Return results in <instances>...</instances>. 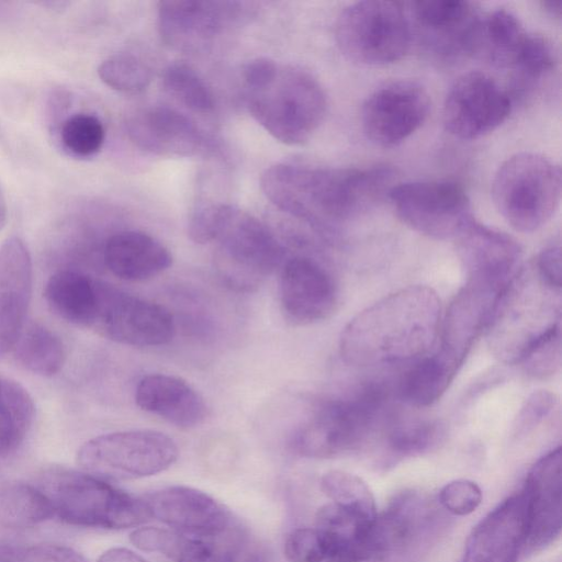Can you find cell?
I'll use <instances>...</instances> for the list:
<instances>
[{"label": "cell", "mask_w": 562, "mask_h": 562, "mask_svg": "<svg viewBox=\"0 0 562 562\" xmlns=\"http://www.w3.org/2000/svg\"><path fill=\"white\" fill-rule=\"evenodd\" d=\"M115 342L134 347L168 344L175 322L167 308L97 280V301L90 327Z\"/></svg>", "instance_id": "obj_13"}, {"label": "cell", "mask_w": 562, "mask_h": 562, "mask_svg": "<svg viewBox=\"0 0 562 562\" xmlns=\"http://www.w3.org/2000/svg\"><path fill=\"white\" fill-rule=\"evenodd\" d=\"M98 562H146L140 555L125 548H112L105 551Z\"/></svg>", "instance_id": "obj_49"}, {"label": "cell", "mask_w": 562, "mask_h": 562, "mask_svg": "<svg viewBox=\"0 0 562 562\" xmlns=\"http://www.w3.org/2000/svg\"><path fill=\"white\" fill-rule=\"evenodd\" d=\"M12 350L24 369L42 376L58 373L66 358L60 338L37 323L24 325Z\"/></svg>", "instance_id": "obj_33"}, {"label": "cell", "mask_w": 562, "mask_h": 562, "mask_svg": "<svg viewBox=\"0 0 562 562\" xmlns=\"http://www.w3.org/2000/svg\"><path fill=\"white\" fill-rule=\"evenodd\" d=\"M98 76L108 87L125 93L140 92L151 80L150 69L130 53H119L104 59L98 67Z\"/></svg>", "instance_id": "obj_41"}, {"label": "cell", "mask_w": 562, "mask_h": 562, "mask_svg": "<svg viewBox=\"0 0 562 562\" xmlns=\"http://www.w3.org/2000/svg\"><path fill=\"white\" fill-rule=\"evenodd\" d=\"M412 41L442 65L474 56L483 13L476 3L460 0H419L404 3Z\"/></svg>", "instance_id": "obj_11"}, {"label": "cell", "mask_w": 562, "mask_h": 562, "mask_svg": "<svg viewBox=\"0 0 562 562\" xmlns=\"http://www.w3.org/2000/svg\"><path fill=\"white\" fill-rule=\"evenodd\" d=\"M561 5H562L561 1H554V0L541 1V8L543 9V11L551 18L558 19V20L561 19V11H562Z\"/></svg>", "instance_id": "obj_50"}, {"label": "cell", "mask_w": 562, "mask_h": 562, "mask_svg": "<svg viewBox=\"0 0 562 562\" xmlns=\"http://www.w3.org/2000/svg\"><path fill=\"white\" fill-rule=\"evenodd\" d=\"M527 34L514 13L503 8L493 10L482 15L474 55L508 71Z\"/></svg>", "instance_id": "obj_31"}, {"label": "cell", "mask_w": 562, "mask_h": 562, "mask_svg": "<svg viewBox=\"0 0 562 562\" xmlns=\"http://www.w3.org/2000/svg\"><path fill=\"white\" fill-rule=\"evenodd\" d=\"M33 285L30 251L18 236L0 246V356L10 352L20 336Z\"/></svg>", "instance_id": "obj_23"}, {"label": "cell", "mask_w": 562, "mask_h": 562, "mask_svg": "<svg viewBox=\"0 0 562 562\" xmlns=\"http://www.w3.org/2000/svg\"><path fill=\"white\" fill-rule=\"evenodd\" d=\"M162 82L168 93L194 112L205 113L214 108L211 89L195 70L186 64L168 66Z\"/></svg>", "instance_id": "obj_40"}, {"label": "cell", "mask_w": 562, "mask_h": 562, "mask_svg": "<svg viewBox=\"0 0 562 562\" xmlns=\"http://www.w3.org/2000/svg\"><path fill=\"white\" fill-rule=\"evenodd\" d=\"M557 61L558 54L552 42L543 35L528 32L507 71L512 79L513 93L530 92L554 70Z\"/></svg>", "instance_id": "obj_37"}, {"label": "cell", "mask_w": 562, "mask_h": 562, "mask_svg": "<svg viewBox=\"0 0 562 562\" xmlns=\"http://www.w3.org/2000/svg\"><path fill=\"white\" fill-rule=\"evenodd\" d=\"M143 501L149 517L183 535L216 533L235 522L222 504L192 487H166L147 494Z\"/></svg>", "instance_id": "obj_22"}, {"label": "cell", "mask_w": 562, "mask_h": 562, "mask_svg": "<svg viewBox=\"0 0 562 562\" xmlns=\"http://www.w3.org/2000/svg\"><path fill=\"white\" fill-rule=\"evenodd\" d=\"M561 325V289L547 283L535 266L521 267L499 297L486 328L490 349L504 363H519Z\"/></svg>", "instance_id": "obj_3"}, {"label": "cell", "mask_w": 562, "mask_h": 562, "mask_svg": "<svg viewBox=\"0 0 562 562\" xmlns=\"http://www.w3.org/2000/svg\"><path fill=\"white\" fill-rule=\"evenodd\" d=\"M505 289L492 282L465 279L447 310L440 350L462 364L476 338L486 330Z\"/></svg>", "instance_id": "obj_20"}, {"label": "cell", "mask_w": 562, "mask_h": 562, "mask_svg": "<svg viewBox=\"0 0 562 562\" xmlns=\"http://www.w3.org/2000/svg\"><path fill=\"white\" fill-rule=\"evenodd\" d=\"M394 170L385 165L322 168L277 164L260 179L267 199L324 236L359 216L387 196L395 184Z\"/></svg>", "instance_id": "obj_1"}, {"label": "cell", "mask_w": 562, "mask_h": 562, "mask_svg": "<svg viewBox=\"0 0 562 562\" xmlns=\"http://www.w3.org/2000/svg\"><path fill=\"white\" fill-rule=\"evenodd\" d=\"M437 292L409 285L381 299L344 328L339 352L355 367L406 362L427 355L440 327Z\"/></svg>", "instance_id": "obj_2"}, {"label": "cell", "mask_w": 562, "mask_h": 562, "mask_svg": "<svg viewBox=\"0 0 562 562\" xmlns=\"http://www.w3.org/2000/svg\"><path fill=\"white\" fill-rule=\"evenodd\" d=\"M245 541L246 535L236 522L211 535H183L176 531L169 558L175 562H236Z\"/></svg>", "instance_id": "obj_32"}, {"label": "cell", "mask_w": 562, "mask_h": 562, "mask_svg": "<svg viewBox=\"0 0 562 562\" xmlns=\"http://www.w3.org/2000/svg\"><path fill=\"white\" fill-rule=\"evenodd\" d=\"M245 562H273L267 552H256L250 555Z\"/></svg>", "instance_id": "obj_52"}, {"label": "cell", "mask_w": 562, "mask_h": 562, "mask_svg": "<svg viewBox=\"0 0 562 562\" xmlns=\"http://www.w3.org/2000/svg\"><path fill=\"white\" fill-rule=\"evenodd\" d=\"M172 438L156 430L134 429L94 437L79 449L77 460L88 473L116 480L155 475L178 458Z\"/></svg>", "instance_id": "obj_10"}, {"label": "cell", "mask_w": 562, "mask_h": 562, "mask_svg": "<svg viewBox=\"0 0 562 562\" xmlns=\"http://www.w3.org/2000/svg\"><path fill=\"white\" fill-rule=\"evenodd\" d=\"M443 518L425 494L413 490L396 494L371 526L375 558L413 553L428 546L442 529Z\"/></svg>", "instance_id": "obj_16"}, {"label": "cell", "mask_w": 562, "mask_h": 562, "mask_svg": "<svg viewBox=\"0 0 562 562\" xmlns=\"http://www.w3.org/2000/svg\"><path fill=\"white\" fill-rule=\"evenodd\" d=\"M279 66L267 57L249 60L243 68V77L247 90L258 89L268 85L277 75Z\"/></svg>", "instance_id": "obj_48"}, {"label": "cell", "mask_w": 562, "mask_h": 562, "mask_svg": "<svg viewBox=\"0 0 562 562\" xmlns=\"http://www.w3.org/2000/svg\"><path fill=\"white\" fill-rule=\"evenodd\" d=\"M131 541L143 551L159 552L170 557L176 541V531L158 527H142L131 533Z\"/></svg>", "instance_id": "obj_46"}, {"label": "cell", "mask_w": 562, "mask_h": 562, "mask_svg": "<svg viewBox=\"0 0 562 562\" xmlns=\"http://www.w3.org/2000/svg\"><path fill=\"white\" fill-rule=\"evenodd\" d=\"M524 538L525 502L520 491L503 501L474 527L461 562H517Z\"/></svg>", "instance_id": "obj_24"}, {"label": "cell", "mask_w": 562, "mask_h": 562, "mask_svg": "<svg viewBox=\"0 0 562 562\" xmlns=\"http://www.w3.org/2000/svg\"><path fill=\"white\" fill-rule=\"evenodd\" d=\"M103 259L112 274L133 282L153 279L172 263L170 251L159 240L138 231L112 235L106 240Z\"/></svg>", "instance_id": "obj_27"}, {"label": "cell", "mask_w": 562, "mask_h": 562, "mask_svg": "<svg viewBox=\"0 0 562 562\" xmlns=\"http://www.w3.org/2000/svg\"><path fill=\"white\" fill-rule=\"evenodd\" d=\"M527 374L546 379L561 366V325L542 337L519 362Z\"/></svg>", "instance_id": "obj_43"}, {"label": "cell", "mask_w": 562, "mask_h": 562, "mask_svg": "<svg viewBox=\"0 0 562 562\" xmlns=\"http://www.w3.org/2000/svg\"><path fill=\"white\" fill-rule=\"evenodd\" d=\"M38 487L48 497L54 516L72 526L125 529L149 517L143 499L90 473L50 470Z\"/></svg>", "instance_id": "obj_5"}, {"label": "cell", "mask_w": 562, "mask_h": 562, "mask_svg": "<svg viewBox=\"0 0 562 562\" xmlns=\"http://www.w3.org/2000/svg\"><path fill=\"white\" fill-rule=\"evenodd\" d=\"M539 276L550 285L561 289L562 286V265L561 247L559 243H553L544 247L533 263Z\"/></svg>", "instance_id": "obj_47"}, {"label": "cell", "mask_w": 562, "mask_h": 562, "mask_svg": "<svg viewBox=\"0 0 562 562\" xmlns=\"http://www.w3.org/2000/svg\"><path fill=\"white\" fill-rule=\"evenodd\" d=\"M482 502L480 486L470 480H454L439 492L440 506L454 516L473 513Z\"/></svg>", "instance_id": "obj_44"}, {"label": "cell", "mask_w": 562, "mask_h": 562, "mask_svg": "<svg viewBox=\"0 0 562 562\" xmlns=\"http://www.w3.org/2000/svg\"><path fill=\"white\" fill-rule=\"evenodd\" d=\"M137 406L179 428L201 425L207 414L202 396L181 378L153 373L143 376L135 390Z\"/></svg>", "instance_id": "obj_26"}, {"label": "cell", "mask_w": 562, "mask_h": 562, "mask_svg": "<svg viewBox=\"0 0 562 562\" xmlns=\"http://www.w3.org/2000/svg\"><path fill=\"white\" fill-rule=\"evenodd\" d=\"M127 134L139 149L162 157H190L203 145L202 133L194 122L166 106L134 114L127 123Z\"/></svg>", "instance_id": "obj_25"}, {"label": "cell", "mask_w": 562, "mask_h": 562, "mask_svg": "<svg viewBox=\"0 0 562 562\" xmlns=\"http://www.w3.org/2000/svg\"><path fill=\"white\" fill-rule=\"evenodd\" d=\"M389 391L370 384L351 397L322 403L299 427L293 450L306 458L328 459L364 445L387 402Z\"/></svg>", "instance_id": "obj_8"}, {"label": "cell", "mask_w": 562, "mask_h": 562, "mask_svg": "<svg viewBox=\"0 0 562 562\" xmlns=\"http://www.w3.org/2000/svg\"><path fill=\"white\" fill-rule=\"evenodd\" d=\"M34 403L16 381L0 374V456L14 451L34 419Z\"/></svg>", "instance_id": "obj_35"}, {"label": "cell", "mask_w": 562, "mask_h": 562, "mask_svg": "<svg viewBox=\"0 0 562 562\" xmlns=\"http://www.w3.org/2000/svg\"><path fill=\"white\" fill-rule=\"evenodd\" d=\"M58 135L63 147L70 155L88 158L101 150L105 140V128L97 115L78 112L63 121Z\"/></svg>", "instance_id": "obj_39"}, {"label": "cell", "mask_w": 562, "mask_h": 562, "mask_svg": "<svg viewBox=\"0 0 562 562\" xmlns=\"http://www.w3.org/2000/svg\"><path fill=\"white\" fill-rule=\"evenodd\" d=\"M429 108L430 99L422 85L412 80L391 81L376 88L366 99L361 126L373 144L393 147L424 124Z\"/></svg>", "instance_id": "obj_15"}, {"label": "cell", "mask_w": 562, "mask_h": 562, "mask_svg": "<svg viewBox=\"0 0 562 562\" xmlns=\"http://www.w3.org/2000/svg\"><path fill=\"white\" fill-rule=\"evenodd\" d=\"M492 198L499 214L514 229L535 232L546 225L559 207L560 167L541 154H515L496 170Z\"/></svg>", "instance_id": "obj_6"}, {"label": "cell", "mask_w": 562, "mask_h": 562, "mask_svg": "<svg viewBox=\"0 0 562 562\" xmlns=\"http://www.w3.org/2000/svg\"><path fill=\"white\" fill-rule=\"evenodd\" d=\"M0 562H88L72 548L55 543H0Z\"/></svg>", "instance_id": "obj_42"}, {"label": "cell", "mask_w": 562, "mask_h": 562, "mask_svg": "<svg viewBox=\"0 0 562 562\" xmlns=\"http://www.w3.org/2000/svg\"><path fill=\"white\" fill-rule=\"evenodd\" d=\"M465 279L507 286L521 268L519 244L505 233L472 220L454 238Z\"/></svg>", "instance_id": "obj_21"}, {"label": "cell", "mask_w": 562, "mask_h": 562, "mask_svg": "<svg viewBox=\"0 0 562 562\" xmlns=\"http://www.w3.org/2000/svg\"><path fill=\"white\" fill-rule=\"evenodd\" d=\"M524 549L537 552L552 544L562 529V449L541 457L527 474Z\"/></svg>", "instance_id": "obj_18"}, {"label": "cell", "mask_w": 562, "mask_h": 562, "mask_svg": "<svg viewBox=\"0 0 562 562\" xmlns=\"http://www.w3.org/2000/svg\"><path fill=\"white\" fill-rule=\"evenodd\" d=\"M461 363L438 349L437 352L416 359L400 378L396 396L413 407H426L446 392Z\"/></svg>", "instance_id": "obj_29"}, {"label": "cell", "mask_w": 562, "mask_h": 562, "mask_svg": "<svg viewBox=\"0 0 562 562\" xmlns=\"http://www.w3.org/2000/svg\"><path fill=\"white\" fill-rule=\"evenodd\" d=\"M290 562H363L373 559L369 546L321 527L293 530L284 542Z\"/></svg>", "instance_id": "obj_28"}, {"label": "cell", "mask_w": 562, "mask_h": 562, "mask_svg": "<svg viewBox=\"0 0 562 562\" xmlns=\"http://www.w3.org/2000/svg\"><path fill=\"white\" fill-rule=\"evenodd\" d=\"M387 199L402 223L436 239H454L474 220L465 190L453 181L396 183Z\"/></svg>", "instance_id": "obj_12"}, {"label": "cell", "mask_w": 562, "mask_h": 562, "mask_svg": "<svg viewBox=\"0 0 562 562\" xmlns=\"http://www.w3.org/2000/svg\"><path fill=\"white\" fill-rule=\"evenodd\" d=\"M321 487L334 504L358 517L368 521L376 517L374 496L361 477L345 471L331 470L322 476Z\"/></svg>", "instance_id": "obj_38"}, {"label": "cell", "mask_w": 562, "mask_h": 562, "mask_svg": "<svg viewBox=\"0 0 562 562\" xmlns=\"http://www.w3.org/2000/svg\"><path fill=\"white\" fill-rule=\"evenodd\" d=\"M247 106L272 137L286 145H300L323 122L327 102L312 75L294 67H279L268 85L247 91Z\"/></svg>", "instance_id": "obj_7"}, {"label": "cell", "mask_w": 562, "mask_h": 562, "mask_svg": "<svg viewBox=\"0 0 562 562\" xmlns=\"http://www.w3.org/2000/svg\"><path fill=\"white\" fill-rule=\"evenodd\" d=\"M279 301L289 323L305 326L321 322L333 314L338 302L335 278L318 259L295 256L281 269Z\"/></svg>", "instance_id": "obj_17"}, {"label": "cell", "mask_w": 562, "mask_h": 562, "mask_svg": "<svg viewBox=\"0 0 562 562\" xmlns=\"http://www.w3.org/2000/svg\"><path fill=\"white\" fill-rule=\"evenodd\" d=\"M241 7L235 1H160L157 9L159 34L175 49L199 50L239 19Z\"/></svg>", "instance_id": "obj_19"}, {"label": "cell", "mask_w": 562, "mask_h": 562, "mask_svg": "<svg viewBox=\"0 0 562 562\" xmlns=\"http://www.w3.org/2000/svg\"><path fill=\"white\" fill-rule=\"evenodd\" d=\"M513 98L492 76L482 71L461 75L450 87L443 103L446 130L460 139L480 138L508 117Z\"/></svg>", "instance_id": "obj_14"}, {"label": "cell", "mask_w": 562, "mask_h": 562, "mask_svg": "<svg viewBox=\"0 0 562 562\" xmlns=\"http://www.w3.org/2000/svg\"><path fill=\"white\" fill-rule=\"evenodd\" d=\"M210 229L217 243L216 273L231 290L255 291L282 261L283 248L276 236L236 206L212 204Z\"/></svg>", "instance_id": "obj_4"}, {"label": "cell", "mask_w": 562, "mask_h": 562, "mask_svg": "<svg viewBox=\"0 0 562 562\" xmlns=\"http://www.w3.org/2000/svg\"><path fill=\"white\" fill-rule=\"evenodd\" d=\"M44 297L49 308L64 321L90 327L97 301V280L78 271L60 270L48 279Z\"/></svg>", "instance_id": "obj_30"}, {"label": "cell", "mask_w": 562, "mask_h": 562, "mask_svg": "<svg viewBox=\"0 0 562 562\" xmlns=\"http://www.w3.org/2000/svg\"><path fill=\"white\" fill-rule=\"evenodd\" d=\"M335 40L341 54L359 65L400 60L412 43L404 3L366 0L349 4L337 18Z\"/></svg>", "instance_id": "obj_9"}, {"label": "cell", "mask_w": 562, "mask_h": 562, "mask_svg": "<svg viewBox=\"0 0 562 562\" xmlns=\"http://www.w3.org/2000/svg\"><path fill=\"white\" fill-rule=\"evenodd\" d=\"M445 427L437 419L393 415L385 428V447L394 458L416 457L439 446Z\"/></svg>", "instance_id": "obj_34"}, {"label": "cell", "mask_w": 562, "mask_h": 562, "mask_svg": "<svg viewBox=\"0 0 562 562\" xmlns=\"http://www.w3.org/2000/svg\"><path fill=\"white\" fill-rule=\"evenodd\" d=\"M54 516L46 494L26 483L0 485V525L8 528H29Z\"/></svg>", "instance_id": "obj_36"}, {"label": "cell", "mask_w": 562, "mask_h": 562, "mask_svg": "<svg viewBox=\"0 0 562 562\" xmlns=\"http://www.w3.org/2000/svg\"><path fill=\"white\" fill-rule=\"evenodd\" d=\"M558 398L547 390L535 391L524 403L514 420V435L526 436L539 426L555 408Z\"/></svg>", "instance_id": "obj_45"}, {"label": "cell", "mask_w": 562, "mask_h": 562, "mask_svg": "<svg viewBox=\"0 0 562 562\" xmlns=\"http://www.w3.org/2000/svg\"><path fill=\"white\" fill-rule=\"evenodd\" d=\"M8 218V206L0 187V231L4 227Z\"/></svg>", "instance_id": "obj_51"}]
</instances>
